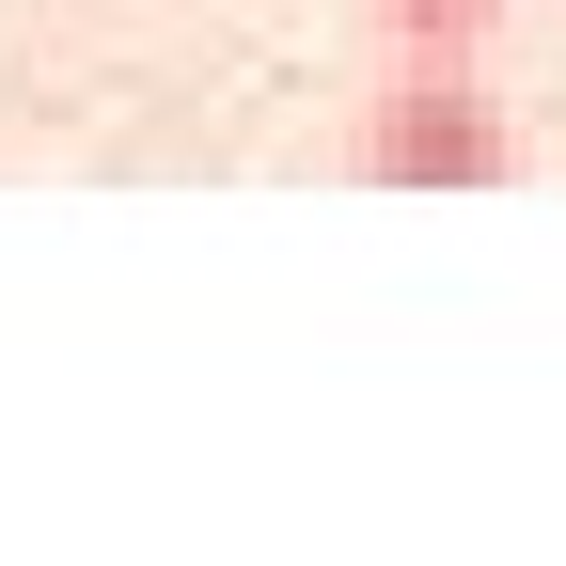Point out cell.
Returning <instances> with one entry per match:
<instances>
[{"label":"cell","mask_w":566,"mask_h":566,"mask_svg":"<svg viewBox=\"0 0 566 566\" xmlns=\"http://www.w3.org/2000/svg\"><path fill=\"white\" fill-rule=\"evenodd\" d=\"M363 174L378 189H504L520 174V126L488 111L472 48H394V80L363 111Z\"/></svg>","instance_id":"obj_1"},{"label":"cell","mask_w":566,"mask_h":566,"mask_svg":"<svg viewBox=\"0 0 566 566\" xmlns=\"http://www.w3.org/2000/svg\"><path fill=\"white\" fill-rule=\"evenodd\" d=\"M488 17H504V0H378L394 48H488Z\"/></svg>","instance_id":"obj_2"}]
</instances>
